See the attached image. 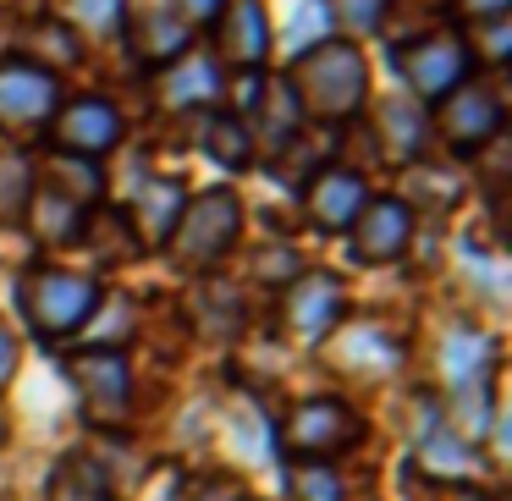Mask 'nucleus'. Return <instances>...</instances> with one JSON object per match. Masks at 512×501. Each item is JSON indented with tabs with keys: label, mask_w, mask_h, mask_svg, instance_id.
Wrapping results in <instances>:
<instances>
[{
	"label": "nucleus",
	"mask_w": 512,
	"mask_h": 501,
	"mask_svg": "<svg viewBox=\"0 0 512 501\" xmlns=\"http://www.w3.org/2000/svg\"><path fill=\"white\" fill-rule=\"evenodd\" d=\"M287 89H292V100H298V111L314 116V122H325V127L358 116L369 100V61H364V50H358V39L325 34V39H314V45H303L298 61H292V72H287Z\"/></svg>",
	"instance_id": "obj_1"
},
{
	"label": "nucleus",
	"mask_w": 512,
	"mask_h": 501,
	"mask_svg": "<svg viewBox=\"0 0 512 501\" xmlns=\"http://www.w3.org/2000/svg\"><path fill=\"white\" fill-rule=\"evenodd\" d=\"M17 309H23L28 331L61 342L78 336L83 325L100 314V281L83 270H61V265H34L17 276Z\"/></svg>",
	"instance_id": "obj_2"
},
{
	"label": "nucleus",
	"mask_w": 512,
	"mask_h": 501,
	"mask_svg": "<svg viewBox=\"0 0 512 501\" xmlns=\"http://www.w3.org/2000/svg\"><path fill=\"white\" fill-rule=\"evenodd\" d=\"M237 237H243V199L232 188H210L182 204V221L166 248L182 270H215L237 248Z\"/></svg>",
	"instance_id": "obj_3"
},
{
	"label": "nucleus",
	"mask_w": 512,
	"mask_h": 501,
	"mask_svg": "<svg viewBox=\"0 0 512 501\" xmlns=\"http://www.w3.org/2000/svg\"><path fill=\"white\" fill-rule=\"evenodd\" d=\"M364 441V419L336 397H309L281 419V452L298 463H331Z\"/></svg>",
	"instance_id": "obj_4"
},
{
	"label": "nucleus",
	"mask_w": 512,
	"mask_h": 501,
	"mask_svg": "<svg viewBox=\"0 0 512 501\" xmlns=\"http://www.w3.org/2000/svg\"><path fill=\"white\" fill-rule=\"evenodd\" d=\"M397 78L408 83V94L419 105H441L457 83L474 78V56H468L463 34L435 28V34H419L408 45H397Z\"/></svg>",
	"instance_id": "obj_5"
},
{
	"label": "nucleus",
	"mask_w": 512,
	"mask_h": 501,
	"mask_svg": "<svg viewBox=\"0 0 512 501\" xmlns=\"http://www.w3.org/2000/svg\"><path fill=\"white\" fill-rule=\"evenodd\" d=\"M67 375H72V386H78V408L89 424L111 430V424L127 419V408H133V369H127V353H116V347H78V353L67 358Z\"/></svg>",
	"instance_id": "obj_6"
},
{
	"label": "nucleus",
	"mask_w": 512,
	"mask_h": 501,
	"mask_svg": "<svg viewBox=\"0 0 512 501\" xmlns=\"http://www.w3.org/2000/svg\"><path fill=\"white\" fill-rule=\"evenodd\" d=\"M342 314H347L342 281H336L331 270H303V276H292L287 292H281L276 325H281V336H287V342L314 347V342H325V336L342 325Z\"/></svg>",
	"instance_id": "obj_7"
},
{
	"label": "nucleus",
	"mask_w": 512,
	"mask_h": 501,
	"mask_svg": "<svg viewBox=\"0 0 512 501\" xmlns=\"http://www.w3.org/2000/svg\"><path fill=\"white\" fill-rule=\"evenodd\" d=\"M61 105V83L56 72L34 67V61H0V133L28 138V133H45L50 116Z\"/></svg>",
	"instance_id": "obj_8"
},
{
	"label": "nucleus",
	"mask_w": 512,
	"mask_h": 501,
	"mask_svg": "<svg viewBox=\"0 0 512 501\" xmlns=\"http://www.w3.org/2000/svg\"><path fill=\"white\" fill-rule=\"evenodd\" d=\"M50 144L61 149V155H72V160H94V155H105V149H116L122 144V111H116L111 100H100V94H83V100H72V105H56V116H50Z\"/></svg>",
	"instance_id": "obj_9"
},
{
	"label": "nucleus",
	"mask_w": 512,
	"mask_h": 501,
	"mask_svg": "<svg viewBox=\"0 0 512 501\" xmlns=\"http://www.w3.org/2000/svg\"><path fill=\"white\" fill-rule=\"evenodd\" d=\"M435 127H441V138L457 149V155H479L490 138H501V100H496V89L479 83V78L457 83V89L441 100Z\"/></svg>",
	"instance_id": "obj_10"
},
{
	"label": "nucleus",
	"mask_w": 512,
	"mask_h": 501,
	"mask_svg": "<svg viewBox=\"0 0 512 501\" xmlns=\"http://www.w3.org/2000/svg\"><path fill=\"white\" fill-rule=\"evenodd\" d=\"M347 243L358 265H397L413 243V210L402 199H369L347 226Z\"/></svg>",
	"instance_id": "obj_11"
},
{
	"label": "nucleus",
	"mask_w": 512,
	"mask_h": 501,
	"mask_svg": "<svg viewBox=\"0 0 512 501\" xmlns=\"http://www.w3.org/2000/svg\"><path fill=\"white\" fill-rule=\"evenodd\" d=\"M270 56V12L265 0H226L215 17V61L237 72H259Z\"/></svg>",
	"instance_id": "obj_12"
},
{
	"label": "nucleus",
	"mask_w": 512,
	"mask_h": 501,
	"mask_svg": "<svg viewBox=\"0 0 512 501\" xmlns=\"http://www.w3.org/2000/svg\"><path fill=\"white\" fill-rule=\"evenodd\" d=\"M369 204V182L353 166H320L303 182V215H309L320 232H347L353 215Z\"/></svg>",
	"instance_id": "obj_13"
},
{
	"label": "nucleus",
	"mask_w": 512,
	"mask_h": 501,
	"mask_svg": "<svg viewBox=\"0 0 512 501\" xmlns=\"http://www.w3.org/2000/svg\"><path fill=\"white\" fill-rule=\"evenodd\" d=\"M160 105L166 111H204V105H221L226 78H221V61L204 56V50H182L171 67H160Z\"/></svg>",
	"instance_id": "obj_14"
},
{
	"label": "nucleus",
	"mask_w": 512,
	"mask_h": 501,
	"mask_svg": "<svg viewBox=\"0 0 512 501\" xmlns=\"http://www.w3.org/2000/svg\"><path fill=\"white\" fill-rule=\"evenodd\" d=\"M122 39H127V50H133L144 67H171L182 50H193V34H188V28H182L171 12H160V6L127 17V23H122Z\"/></svg>",
	"instance_id": "obj_15"
},
{
	"label": "nucleus",
	"mask_w": 512,
	"mask_h": 501,
	"mask_svg": "<svg viewBox=\"0 0 512 501\" xmlns=\"http://www.w3.org/2000/svg\"><path fill=\"white\" fill-rule=\"evenodd\" d=\"M182 204H188V188H182L177 177H155L138 188L133 210H127V221H133V237L144 248H160L171 232H177L182 221Z\"/></svg>",
	"instance_id": "obj_16"
},
{
	"label": "nucleus",
	"mask_w": 512,
	"mask_h": 501,
	"mask_svg": "<svg viewBox=\"0 0 512 501\" xmlns=\"http://www.w3.org/2000/svg\"><path fill=\"white\" fill-rule=\"evenodd\" d=\"M243 122H248V138H265L270 149H287L303 127V111H298V100H292L287 78H265L254 111H248Z\"/></svg>",
	"instance_id": "obj_17"
},
{
	"label": "nucleus",
	"mask_w": 512,
	"mask_h": 501,
	"mask_svg": "<svg viewBox=\"0 0 512 501\" xmlns=\"http://www.w3.org/2000/svg\"><path fill=\"white\" fill-rule=\"evenodd\" d=\"M28 226H34V237L45 248H67L83 237V204L67 199L61 188H34V199H28Z\"/></svg>",
	"instance_id": "obj_18"
},
{
	"label": "nucleus",
	"mask_w": 512,
	"mask_h": 501,
	"mask_svg": "<svg viewBox=\"0 0 512 501\" xmlns=\"http://www.w3.org/2000/svg\"><path fill=\"white\" fill-rule=\"evenodd\" d=\"M199 149L226 171H248L254 166V138H248V122L232 111H199Z\"/></svg>",
	"instance_id": "obj_19"
},
{
	"label": "nucleus",
	"mask_w": 512,
	"mask_h": 501,
	"mask_svg": "<svg viewBox=\"0 0 512 501\" xmlns=\"http://www.w3.org/2000/svg\"><path fill=\"white\" fill-rule=\"evenodd\" d=\"M380 155L386 160H419L424 155V133H430V122H424V105L419 100H386L380 105Z\"/></svg>",
	"instance_id": "obj_20"
},
{
	"label": "nucleus",
	"mask_w": 512,
	"mask_h": 501,
	"mask_svg": "<svg viewBox=\"0 0 512 501\" xmlns=\"http://www.w3.org/2000/svg\"><path fill=\"white\" fill-rule=\"evenodd\" d=\"M50 501H116L111 479H105V468L94 463V457L72 452L56 463V474H50Z\"/></svg>",
	"instance_id": "obj_21"
},
{
	"label": "nucleus",
	"mask_w": 512,
	"mask_h": 501,
	"mask_svg": "<svg viewBox=\"0 0 512 501\" xmlns=\"http://www.w3.org/2000/svg\"><path fill=\"white\" fill-rule=\"evenodd\" d=\"M34 188H39L34 166H28L17 149H6V155H0V226H17V221H23Z\"/></svg>",
	"instance_id": "obj_22"
},
{
	"label": "nucleus",
	"mask_w": 512,
	"mask_h": 501,
	"mask_svg": "<svg viewBox=\"0 0 512 501\" xmlns=\"http://www.w3.org/2000/svg\"><path fill=\"white\" fill-rule=\"evenodd\" d=\"M23 61H34V67H45V72L72 67V61H78V34H72V23H34L28 28V56Z\"/></svg>",
	"instance_id": "obj_23"
},
{
	"label": "nucleus",
	"mask_w": 512,
	"mask_h": 501,
	"mask_svg": "<svg viewBox=\"0 0 512 501\" xmlns=\"http://www.w3.org/2000/svg\"><path fill=\"white\" fill-rule=\"evenodd\" d=\"M386 6L391 0H325V17L342 28V39H358V34H375Z\"/></svg>",
	"instance_id": "obj_24"
},
{
	"label": "nucleus",
	"mask_w": 512,
	"mask_h": 501,
	"mask_svg": "<svg viewBox=\"0 0 512 501\" xmlns=\"http://www.w3.org/2000/svg\"><path fill=\"white\" fill-rule=\"evenodd\" d=\"M287 490H292V501H347L331 463H298L287 474Z\"/></svg>",
	"instance_id": "obj_25"
},
{
	"label": "nucleus",
	"mask_w": 512,
	"mask_h": 501,
	"mask_svg": "<svg viewBox=\"0 0 512 501\" xmlns=\"http://www.w3.org/2000/svg\"><path fill=\"white\" fill-rule=\"evenodd\" d=\"M177 501H248V490L232 474H188L177 485Z\"/></svg>",
	"instance_id": "obj_26"
},
{
	"label": "nucleus",
	"mask_w": 512,
	"mask_h": 501,
	"mask_svg": "<svg viewBox=\"0 0 512 501\" xmlns=\"http://www.w3.org/2000/svg\"><path fill=\"white\" fill-rule=\"evenodd\" d=\"M463 45H468V56H474V61H490V67H501V61H507V50H512L507 17H496V23H474Z\"/></svg>",
	"instance_id": "obj_27"
},
{
	"label": "nucleus",
	"mask_w": 512,
	"mask_h": 501,
	"mask_svg": "<svg viewBox=\"0 0 512 501\" xmlns=\"http://www.w3.org/2000/svg\"><path fill=\"white\" fill-rule=\"evenodd\" d=\"M226 12V0H171V17H177L182 28H215V17Z\"/></svg>",
	"instance_id": "obj_28"
},
{
	"label": "nucleus",
	"mask_w": 512,
	"mask_h": 501,
	"mask_svg": "<svg viewBox=\"0 0 512 501\" xmlns=\"http://www.w3.org/2000/svg\"><path fill=\"white\" fill-rule=\"evenodd\" d=\"M78 17L83 23H94L100 34H122V0H78Z\"/></svg>",
	"instance_id": "obj_29"
},
{
	"label": "nucleus",
	"mask_w": 512,
	"mask_h": 501,
	"mask_svg": "<svg viewBox=\"0 0 512 501\" xmlns=\"http://www.w3.org/2000/svg\"><path fill=\"white\" fill-rule=\"evenodd\" d=\"M452 12L474 28V23H496V17H507L512 0H452Z\"/></svg>",
	"instance_id": "obj_30"
},
{
	"label": "nucleus",
	"mask_w": 512,
	"mask_h": 501,
	"mask_svg": "<svg viewBox=\"0 0 512 501\" xmlns=\"http://www.w3.org/2000/svg\"><path fill=\"white\" fill-rule=\"evenodd\" d=\"M17 358H23V347H17L12 325L0 320V397H6V386L17 380Z\"/></svg>",
	"instance_id": "obj_31"
}]
</instances>
